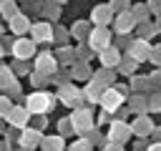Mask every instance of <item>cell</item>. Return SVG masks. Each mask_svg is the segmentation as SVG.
I'll return each instance as SVG.
<instances>
[{
  "instance_id": "obj_30",
  "label": "cell",
  "mask_w": 161,
  "mask_h": 151,
  "mask_svg": "<svg viewBox=\"0 0 161 151\" xmlns=\"http://www.w3.org/2000/svg\"><path fill=\"white\" fill-rule=\"evenodd\" d=\"M113 13H123V10H128V0H111V5H108Z\"/></svg>"
},
{
  "instance_id": "obj_16",
  "label": "cell",
  "mask_w": 161,
  "mask_h": 151,
  "mask_svg": "<svg viewBox=\"0 0 161 151\" xmlns=\"http://www.w3.org/2000/svg\"><path fill=\"white\" fill-rule=\"evenodd\" d=\"M98 53H101V65H103V68H116V65H118V60H121L118 50H116V48H111V45H108V48H103V50H98Z\"/></svg>"
},
{
  "instance_id": "obj_35",
  "label": "cell",
  "mask_w": 161,
  "mask_h": 151,
  "mask_svg": "<svg viewBox=\"0 0 161 151\" xmlns=\"http://www.w3.org/2000/svg\"><path fill=\"white\" fill-rule=\"evenodd\" d=\"M103 151H123V143H116V141H106V143H103Z\"/></svg>"
},
{
  "instance_id": "obj_6",
  "label": "cell",
  "mask_w": 161,
  "mask_h": 151,
  "mask_svg": "<svg viewBox=\"0 0 161 151\" xmlns=\"http://www.w3.org/2000/svg\"><path fill=\"white\" fill-rule=\"evenodd\" d=\"M3 121H8L13 128H25L30 123V113H28L25 106H10V111H8V116Z\"/></svg>"
},
{
  "instance_id": "obj_18",
  "label": "cell",
  "mask_w": 161,
  "mask_h": 151,
  "mask_svg": "<svg viewBox=\"0 0 161 151\" xmlns=\"http://www.w3.org/2000/svg\"><path fill=\"white\" fill-rule=\"evenodd\" d=\"M63 146H65V136H45V138H40V148L43 151H63Z\"/></svg>"
},
{
  "instance_id": "obj_38",
  "label": "cell",
  "mask_w": 161,
  "mask_h": 151,
  "mask_svg": "<svg viewBox=\"0 0 161 151\" xmlns=\"http://www.w3.org/2000/svg\"><path fill=\"white\" fill-rule=\"evenodd\" d=\"M13 70H15V73H28V65H25V63H23V60H18V63H15V68H13Z\"/></svg>"
},
{
  "instance_id": "obj_23",
  "label": "cell",
  "mask_w": 161,
  "mask_h": 151,
  "mask_svg": "<svg viewBox=\"0 0 161 151\" xmlns=\"http://www.w3.org/2000/svg\"><path fill=\"white\" fill-rule=\"evenodd\" d=\"M73 78H75V81H78V78H80V81H83V78H91V68L86 65V60H80V63L73 68Z\"/></svg>"
},
{
  "instance_id": "obj_22",
  "label": "cell",
  "mask_w": 161,
  "mask_h": 151,
  "mask_svg": "<svg viewBox=\"0 0 161 151\" xmlns=\"http://www.w3.org/2000/svg\"><path fill=\"white\" fill-rule=\"evenodd\" d=\"M136 65H138V60H133L131 55H126L123 60H118V68H121V73H126V76H131V73L136 70Z\"/></svg>"
},
{
  "instance_id": "obj_7",
  "label": "cell",
  "mask_w": 161,
  "mask_h": 151,
  "mask_svg": "<svg viewBox=\"0 0 161 151\" xmlns=\"http://www.w3.org/2000/svg\"><path fill=\"white\" fill-rule=\"evenodd\" d=\"M131 138V126L126 123V121H121V118H116V121H111V131H108V138L106 141H116V143H126Z\"/></svg>"
},
{
  "instance_id": "obj_3",
  "label": "cell",
  "mask_w": 161,
  "mask_h": 151,
  "mask_svg": "<svg viewBox=\"0 0 161 151\" xmlns=\"http://www.w3.org/2000/svg\"><path fill=\"white\" fill-rule=\"evenodd\" d=\"M98 103H101V108L106 113H116L121 108V103H123V93L118 88H103L101 96H98Z\"/></svg>"
},
{
  "instance_id": "obj_14",
  "label": "cell",
  "mask_w": 161,
  "mask_h": 151,
  "mask_svg": "<svg viewBox=\"0 0 161 151\" xmlns=\"http://www.w3.org/2000/svg\"><path fill=\"white\" fill-rule=\"evenodd\" d=\"M111 18H113V10H111L108 5H98V8H93V13H91V20H93L96 25H106V23H111Z\"/></svg>"
},
{
  "instance_id": "obj_32",
  "label": "cell",
  "mask_w": 161,
  "mask_h": 151,
  "mask_svg": "<svg viewBox=\"0 0 161 151\" xmlns=\"http://www.w3.org/2000/svg\"><path fill=\"white\" fill-rule=\"evenodd\" d=\"M10 106H13V103H10V98H8V96H0V118H5V116H8Z\"/></svg>"
},
{
  "instance_id": "obj_34",
  "label": "cell",
  "mask_w": 161,
  "mask_h": 151,
  "mask_svg": "<svg viewBox=\"0 0 161 151\" xmlns=\"http://www.w3.org/2000/svg\"><path fill=\"white\" fill-rule=\"evenodd\" d=\"M30 83H33V86H45V76H43V73H38V70H35V73H30Z\"/></svg>"
},
{
  "instance_id": "obj_13",
  "label": "cell",
  "mask_w": 161,
  "mask_h": 151,
  "mask_svg": "<svg viewBox=\"0 0 161 151\" xmlns=\"http://www.w3.org/2000/svg\"><path fill=\"white\" fill-rule=\"evenodd\" d=\"M28 30H33V40H40V43H50L53 40V28L48 23H38V25H33Z\"/></svg>"
},
{
  "instance_id": "obj_42",
  "label": "cell",
  "mask_w": 161,
  "mask_h": 151,
  "mask_svg": "<svg viewBox=\"0 0 161 151\" xmlns=\"http://www.w3.org/2000/svg\"><path fill=\"white\" fill-rule=\"evenodd\" d=\"M0 133H5V123H3V118H0Z\"/></svg>"
},
{
  "instance_id": "obj_33",
  "label": "cell",
  "mask_w": 161,
  "mask_h": 151,
  "mask_svg": "<svg viewBox=\"0 0 161 151\" xmlns=\"http://www.w3.org/2000/svg\"><path fill=\"white\" fill-rule=\"evenodd\" d=\"M131 15H133V18H141V23H143V20H146V15H148V8H146V5H136Z\"/></svg>"
},
{
  "instance_id": "obj_5",
  "label": "cell",
  "mask_w": 161,
  "mask_h": 151,
  "mask_svg": "<svg viewBox=\"0 0 161 151\" xmlns=\"http://www.w3.org/2000/svg\"><path fill=\"white\" fill-rule=\"evenodd\" d=\"M58 98H60V103H65V106H80V101H83V93H80V88H75L73 83H60L58 86Z\"/></svg>"
},
{
  "instance_id": "obj_24",
  "label": "cell",
  "mask_w": 161,
  "mask_h": 151,
  "mask_svg": "<svg viewBox=\"0 0 161 151\" xmlns=\"http://www.w3.org/2000/svg\"><path fill=\"white\" fill-rule=\"evenodd\" d=\"M13 81H15L13 70H10V68H0V88L5 91V88H8L10 83H13Z\"/></svg>"
},
{
  "instance_id": "obj_40",
  "label": "cell",
  "mask_w": 161,
  "mask_h": 151,
  "mask_svg": "<svg viewBox=\"0 0 161 151\" xmlns=\"http://www.w3.org/2000/svg\"><path fill=\"white\" fill-rule=\"evenodd\" d=\"M148 151H161V143H158V141H153V143L148 146Z\"/></svg>"
},
{
  "instance_id": "obj_20",
  "label": "cell",
  "mask_w": 161,
  "mask_h": 151,
  "mask_svg": "<svg viewBox=\"0 0 161 151\" xmlns=\"http://www.w3.org/2000/svg\"><path fill=\"white\" fill-rule=\"evenodd\" d=\"M91 78H96V81L103 83V86H111L116 76H113V68H101L98 73H91Z\"/></svg>"
},
{
  "instance_id": "obj_12",
  "label": "cell",
  "mask_w": 161,
  "mask_h": 151,
  "mask_svg": "<svg viewBox=\"0 0 161 151\" xmlns=\"http://www.w3.org/2000/svg\"><path fill=\"white\" fill-rule=\"evenodd\" d=\"M55 68H58V63H55V58H53L50 53H40V55H38V60H35V70H38V73L53 76Z\"/></svg>"
},
{
  "instance_id": "obj_28",
  "label": "cell",
  "mask_w": 161,
  "mask_h": 151,
  "mask_svg": "<svg viewBox=\"0 0 161 151\" xmlns=\"http://www.w3.org/2000/svg\"><path fill=\"white\" fill-rule=\"evenodd\" d=\"M91 146H93V143H88V141L80 136V141H73V146H70L68 151H91Z\"/></svg>"
},
{
  "instance_id": "obj_25",
  "label": "cell",
  "mask_w": 161,
  "mask_h": 151,
  "mask_svg": "<svg viewBox=\"0 0 161 151\" xmlns=\"http://www.w3.org/2000/svg\"><path fill=\"white\" fill-rule=\"evenodd\" d=\"M0 10H3V15H5L8 20L18 13V8H15V3H13V0H3V3H0Z\"/></svg>"
},
{
  "instance_id": "obj_45",
  "label": "cell",
  "mask_w": 161,
  "mask_h": 151,
  "mask_svg": "<svg viewBox=\"0 0 161 151\" xmlns=\"http://www.w3.org/2000/svg\"><path fill=\"white\" fill-rule=\"evenodd\" d=\"M55 3H63V0H55Z\"/></svg>"
},
{
  "instance_id": "obj_4",
  "label": "cell",
  "mask_w": 161,
  "mask_h": 151,
  "mask_svg": "<svg viewBox=\"0 0 161 151\" xmlns=\"http://www.w3.org/2000/svg\"><path fill=\"white\" fill-rule=\"evenodd\" d=\"M88 45H91V50H103V48H108L111 45V33L106 30V25H96L93 30H88Z\"/></svg>"
},
{
  "instance_id": "obj_11",
  "label": "cell",
  "mask_w": 161,
  "mask_h": 151,
  "mask_svg": "<svg viewBox=\"0 0 161 151\" xmlns=\"http://www.w3.org/2000/svg\"><path fill=\"white\" fill-rule=\"evenodd\" d=\"M148 50H151V45L146 43V38H138V40H133L131 45H128V55L133 58V60H146L148 58Z\"/></svg>"
},
{
  "instance_id": "obj_29",
  "label": "cell",
  "mask_w": 161,
  "mask_h": 151,
  "mask_svg": "<svg viewBox=\"0 0 161 151\" xmlns=\"http://www.w3.org/2000/svg\"><path fill=\"white\" fill-rule=\"evenodd\" d=\"M58 133H60V136L73 133V128H70V121H68V118H60V121H58Z\"/></svg>"
},
{
  "instance_id": "obj_31",
  "label": "cell",
  "mask_w": 161,
  "mask_h": 151,
  "mask_svg": "<svg viewBox=\"0 0 161 151\" xmlns=\"http://www.w3.org/2000/svg\"><path fill=\"white\" fill-rule=\"evenodd\" d=\"M73 35H75V38H86V35H88V25H86V23H75V25H73Z\"/></svg>"
},
{
  "instance_id": "obj_10",
  "label": "cell",
  "mask_w": 161,
  "mask_h": 151,
  "mask_svg": "<svg viewBox=\"0 0 161 151\" xmlns=\"http://www.w3.org/2000/svg\"><path fill=\"white\" fill-rule=\"evenodd\" d=\"M33 50H35V40H25V38H20V40H15V43H13V55H15L18 60L30 58V55H33Z\"/></svg>"
},
{
  "instance_id": "obj_26",
  "label": "cell",
  "mask_w": 161,
  "mask_h": 151,
  "mask_svg": "<svg viewBox=\"0 0 161 151\" xmlns=\"http://www.w3.org/2000/svg\"><path fill=\"white\" fill-rule=\"evenodd\" d=\"M131 81H133V83H131V88H133V91H143V88H151V83H148V78H146V76H133Z\"/></svg>"
},
{
  "instance_id": "obj_19",
  "label": "cell",
  "mask_w": 161,
  "mask_h": 151,
  "mask_svg": "<svg viewBox=\"0 0 161 151\" xmlns=\"http://www.w3.org/2000/svg\"><path fill=\"white\" fill-rule=\"evenodd\" d=\"M10 28H13V33H15V35H23V33L30 28V23H28V18H25V15L15 13V15L10 18Z\"/></svg>"
},
{
  "instance_id": "obj_8",
  "label": "cell",
  "mask_w": 161,
  "mask_h": 151,
  "mask_svg": "<svg viewBox=\"0 0 161 151\" xmlns=\"http://www.w3.org/2000/svg\"><path fill=\"white\" fill-rule=\"evenodd\" d=\"M128 126H131V136H141V138H146V136L151 133V128H153V121H151L146 113H136V118H133Z\"/></svg>"
},
{
  "instance_id": "obj_2",
  "label": "cell",
  "mask_w": 161,
  "mask_h": 151,
  "mask_svg": "<svg viewBox=\"0 0 161 151\" xmlns=\"http://www.w3.org/2000/svg\"><path fill=\"white\" fill-rule=\"evenodd\" d=\"M70 128H73V133H78V136H83L86 131H91L93 126H96V121H93V116H91V111L88 108H80V106H75V111L70 113Z\"/></svg>"
},
{
  "instance_id": "obj_1",
  "label": "cell",
  "mask_w": 161,
  "mask_h": 151,
  "mask_svg": "<svg viewBox=\"0 0 161 151\" xmlns=\"http://www.w3.org/2000/svg\"><path fill=\"white\" fill-rule=\"evenodd\" d=\"M55 106V98L50 96V93H45V91H35V93H30L28 98H25V108H28V113L33 116H43V113H48L50 108Z\"/></svg>"
},
{
  "instance_id": "obj_15",
  "label": "cell",
  "mask_w": 161,
  "mask_h": 151,
  "mask_svg": "<svg viewBox=\"0 0 161 151\" xmlns=\"http://www.w3.org/2000/svg\"><path fill=\"white\" fill-rule=\"evenodd\" d=\"M133 25H136V18H133L131 13H126V10H123V13H118V15H116V30H118L121 35H126Z\"/></svg>"
},
{
  "instance_id": "obj_41",
  "label": "cell",
  "mask_w": 161,
  "mask_h": 151,
  "mask_svg": "<svg viewBox=\"0 0 161 151\" xmlns=\"http://www.w3.org/2000/svg\"><path fill=\"white\" fill-rule=\"evenodd\" d=\"M98 123H101V126H103V123H108V116H106V111L101 113V118H98Z\"/></svg>"
},
{
  "instance_id": "obj_44",
  "label": "cell",
  "mask_w": 161,
  "mask_h": 151,
  "mask_svg": "<svg viewBox=\"0 0 161 151\" xmlns=\"http://www.w3.org/2000/svg\"><path fill=\"white\" fill-rule=\"evenodd\" d=\"M20 151H30V148H20Z\"/></svg>"
},
{
  "instance_id": "obj_17",
  "label": "cell",
  "mask_w": 161,
  "mask_h": 151,
  "mask_svg": "<svg viewBox=\"0 0 161 151\" xmlns=\"http://www.w3.org/2000/svg\"><path fill=\"white\" fill-rule=\"evenodd\" d=\"M103 88H106L103 83H98L96 78H91V81H88V86H86L80 93H83V98H88L91 103H98V96H101V91H103Z\"/></svg>"
},
{
  "instance_id": "obj_43",
  "label": "cell",
  "mask_w": 161,
  "mask_h": 151,
  "mask_svg": "<svg viewBox=\"0 0 161 151\" xmlns=\"http://www.w3.org/2000/svg\"><path fill=\"white\" fill-rule=\"evenodd\" d=\"M0 55H3V43H0Z\"/></svg>"
},
{
  "instance_id": "obj_36",
  "label": "cell",
  "mask_w": 161,
  "mask_h": 151,
  "mask_svg": "<svg viewBox=\"0 0 161 151\" xmlns=\"http://www.w3.org/2000/svg\"><path fill=\"white\" fill-rule=\"evenodd\" d=\"M60 58H63L60 63H65V65H70V63H73V58H75V53H73V50H63V53H60Z\"/></svg>"
},
{
  "instance_id": "obj_9",
  "label": "cell",
  "mask_w": 161,
  "mask_h": 151,
  "mask_svg": "<svg viewBox=\"0 0 161 151\" xmlns=\"http://www.w3.org/2000/svg\"><path fill=\"white\" fill-rule=\"evenodd\" d=\"M20 148H35V146H40V128H30V126H25V128H20Z\"/></svg>"
},
{
  "instance_id": "obj_39",
  "label": "cell",
  "mask_w": 161,
  "mask_h": 151,
  "mask_svg": "<svg viewBox=\"0 0 161 151\" xmlns=\"http://www.w3.org/2000/svg\"><path fill=\"white\" fill-rule=\"evenodd\" d=\"M75 55H78V58H91V50H88V48H78Z\"/></svg>"
},
{
  "instance_id": "obj_37",
  "label": "cell",
  "mask_w": 161,
  "mask_h": 151,
  "mask_svg": "<svg viewBox=\"0 0 161 151\" xmlns=\"http://www.w3.org/2000/svg\"><path fill=\"white\" fill-rule=\"evenodd\" d=\"M53 38H55L58 43H65V30H63V28H55V30H53Z\"/></svg>"
},
{
  "instance_id": "obj_21",
  "label": "cell",
  "mask_w": 161,
  "mask_h": 151,
  "mask_svg": "<svg viewBox=\"0 0 161 151\" xmlns=\"http://www.w3.org/2000/svg\"><path fill=\"white\" fill-rule=\"evenodd\" d=\"M128 111H133V113H146V96H143V93H136V96L131 98V103H128Z\"/></svg>"
},
{
  "instance_id": "obj_27",
  "label": "cell",
  "mask_w": 161,
  "mask_h": 151,
  "mask_svg": "<svg viewBox=\"0 0 161 151\" xmlns=\"http://www.w3.org/2000/svg\"><path fill=\"white\" fill-rule=\"evenodd\" d=\"M146 111H151V113L161 111V98H158V93H153V96L146 98Z\"/></svg>"
}]
</instances>
